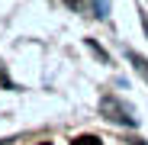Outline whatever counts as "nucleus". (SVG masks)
I'll use <instances>...</instances> for the list:
<instances>
[{
	"mask_svg": "<svg viewBox=\"0 0 148 145\" xmlns=\"http://www.w3.org/2000/svg\"><path fill=\"white\" fill-rule=\"evenodd\" d=\"M71 145H100V139L97 135H81V139H74Z\"/></svg>",
	"mask_w": 148,
	"mask_h": 145,
	"instance_id": "1",
	"label": "nucleus"
},
{
	"mask_svg": "<svg viewBox=\"0 0 148 145\" xmlns=\"http://www.w3.org/2000/svg\"><path fill=\"white\" fill-rule=\"evenodd\" d=\"M39 145H52V142H39Z\"/></svg>",
	"mask_w": 148,
	"mask_h": 145,
	"instance_id": "2",
	"label": "nucleus"
}]
</instances>
